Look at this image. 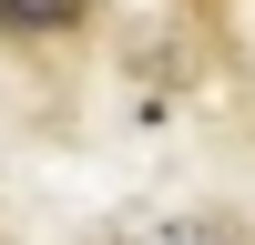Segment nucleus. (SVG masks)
<instances>
[{"mask_svg":"<svg viewBox=\"0 0 255 245\" xmlns=\"http://www.w3.org/2000/svg\"><path fill=\"white\" fill-rule=\"evenodd\" d=\"M82 10L92 0H0V41H61L82 31Z\"/></svg>","mask_w":255,"mask_h":245,"instance_id":"f257e3e1","label":"nucleus"},{"mask_svg":"<svg viewBox=\"0 0 255 245\" xmlns=\"http://www.w3.org/2000/svg\"><path fill=\"white\" fill-rule=\"evenodd\" d=\"M143 245H235L225 225H163V235H143Z\"/></svg>","mask_w":255,"mask_h":245,"instance_id":"f03ea898","label":"nucleus"}]
</instances>
